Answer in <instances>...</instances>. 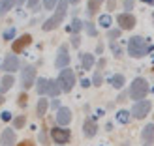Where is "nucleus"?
I'll return each mask as SVG.
<instances>
[{"label": "nucleus", "instance_id": "11", "mask_svg": "<svg viewBox=\"0 0 154 146\" xmlns=\"http://www.w3.org/2000/svg\"><path fill=\"white\" fill-rule=\"evenodd\" d=\"M32 43V36L30 34H23L21 37H17V40H13V43H11V49H13V52H23L28 45Z\"/></svg>", "mask_w": 154, "mask_h": 146}, {"label": "nucleus", "instance_id": "39", "mask_svg": "<svg viewBox=\"0 0 154 146\" xmlns=\"http://www.w3.org/2000/svg\"><path fill=\"white\" fill-rule=\"evenodd\" d=\"M72 45H73V47H79V36H73L72 37Z\"/></svg>", "mask_w": 154, "mask_h": 146}, {"label": "nucleus", "instance_id": "9", "mask_svg": "<svg viewBox=\"0 0 154 146\" xmlns=\"http://www.w3.org/2000/svg\"><path fill=\"white\" fill-rule=\"evenodd\" d=\"M19 70V58L15 55H8L4 60H2V71H6L8 75H11Z\"/></svg>", "mask_w": 154, "mask_h": 146}, {"label": "nucleus", "instance_id": "12", "mask_svg": "<svg viewBox=\"0 0 154 146\" xmlns=\"http://www.w3.org/2000/svg\"><path fill=\"white\" fill-rule=\"evenodd\" d=\"M70 122H72V111L68 109V107H60L57 111V124L60 127H66Z\"/></svg>", "mask_w": 154, "mask_h": 146}, {"label": "nucleus", "instance_id": "26", "mask_svg": "<svg viewBox=\"0 0 154 146\" xmlns=\"http://www.w3.org/2000/svg\"><path fill=\"white\" fill-rule=\"evenodd\" d=\"M130 114H132V112H128V111H119L117 112V122H120V124H128V122H130Z\"/></svg>", "mask_w": 154, "mask_h": 146}, {"label": "nucleus", "instance_id": "27", "mask_svg": "<svg viewBox=\"0 0 154 146\" xmlns=\"http://www.w3.org/2000/svg\"><path fill=\"white\" fill-rule=\"evenodd\" d=\"M15 37V28L11 26V28H8V30H4V34H2V40H6V41H10V40H13Z\"/></svg>", "mask_w": 154, "mask_h": 146}, {"label": "nucleus", "instance_id": "18", "mask_svg": "<svg viewBox=\"0 0 154 146\" xmlns=\"http://www.w3.org/2000/svg\"><path fill=\"white\" fill-rule=\"evenodd\" d=\"M47 88H49V79H43V77H40V79L36 81V92H38V96L47 94Z\"/></svg>", "mask_w": 154, "mask_h": 146}, {"label": "nucleus", "instance_id": "33", "mask_svg": "<svg viewBox=\"0 0 154 146\" xmlns=\"http://www.w3.org/2000/svg\"><path fill=\"white\" fill-rule=\"evenodd\" d=\"M26 99H28V97H26V94H21V96H19V101H17V103H19V107H26Z\"/></svg>", "mask_w": 154, "mask_h": 146}, {"label": "nucleus", "instance_id": "3", "mask_svg": "<svg viewBox=\"0 0 154 146\" xmlns=\"http://www.w3.org/2000/svg\"><path fill=\"white\" fill-rule=\"evenodd\" d=\"M147 94H149V82L143 77L134 79V82L130 84V97L135 99V103H137V101H143Z\"/></svg>", "mask_w": 154, "mask_h": 146}, {"label": "nucleus", "instance_id": "5", "mask_svg": "<svg viewBox=\"0 0 154 146\" xmlns=\"http://www.w3.org/2000/svg\"><path fill=\"white\" fill-rule=\"evenodd\" d=\"M34 82H36V67L34 66H25L21 70V86H23V90L32 88Z\"/></svg>", "mask_w": 154, "mask_h": 146}, {"label": "nucleus", "instance_id": "15", "mask_svg": "<svg viewBox=\"0 0 154 146\" xmlns=\"http://www.w3.org/2000/svg\"><path fill=\"white\" fill-rule=\"evenodd\" d=\"M141 139L147 142V144L154 142V124H149V126H145V127H143V131H141Z\"/></svg>", "mask_w": 154, "mask_h": 146}, {"label": "nucleus", "instance_id": "43", "mask_svg": "<svg viewBox=\"0 0 154 146\" xmlns=\"http://www.w3.org/2000/svg\"><path fill=\"white\" fill-rule=\"evenodd\" d=\"M40 141H42V142H47V137H45V133H40Z\"/></svg>", "mask_w": 154, "mask_h": 146}, {"label": "nucleus", "instance_id": "45", "mask_svg": "<svg viewBox=\"0 0 154 146\" xmlns=\"http://www.w3.org/2000/svg\"><path fill=\"white\" fill-rule=\"evenodd\" d=\"M124 99H126V92H124V94H120V96H119V99H117V101H124Z\"/></svg>", "mask_w": 154, "mask_h": 146}, {"label": "nucleus", "instance_id": "21", "mask_svg": "<svg viewBox=\"0 0 154 146\" xmlns=\"http://www.w3.org/2000/svg\"><path fill=\"white\" fill-rule=\"evenodd\" d=\"M109 84H111L113 88H122V86H124V75L117 73V75L109 77Z\"/></svg>", "mask_w": 154, "mask_h": 146}, {"label": "nucleus", "instance_id": "20", "mask_svg": "<svg viewBox=\"0 0 154 146\" xmlns=\"http://www.w3.org/2000/svg\"><path fill=\"white\" fill-rule=\"evenodd\" d=\"M60 92H62V88H60V84H58V81H51L49 79V88H47V94L51 96V97H57Z\"/></svg>", "mask_w": 154, "mask_h": 146}, {"label": "nucleus", "instance_id": "46", "mask_svg": "<svg viewBox=\"0 0 154 146\" xmlns=\"http://www.w3.org/2000/svg\"><path fill=\"white\" fill-rule=\"evenodd\" d=\"M103 66H105V60L102 58V60H100V62H98V67H103Z\"/></svg>", "mask_w": 154, "mask_h": 146}, {"label": "nucleus", "instance_id": "41", "mask_svg": "<svg viewBox=\"0 0 154 146\" xmlns=\"http://www.w3.org/2000/svg\"><path fill=\"white\" fill-rule=\"evenodd\" d=\"M113 7H115V0H109V4H107V10H109V11H111V10H113Z\"/></svg>", "mask_w": 154, "mask_h": 146}, {"label": "nucleus", "instance_id": "49", "mask_svg": "<svg viewBox=\"0 0 154 146\" xmlns=\"http://www.w3.org/2000/svg\"><path fill=\"white\" fill-rule=\"evenodd\" d=\"M141 2H145V4H154V0H141Z\"/></svg>", "mask_w": 154, "mask_h": 146}, {"label": "nucleus", "instance_id": "38", "mask_svg": "<svg viewBox=\"0 0 154 146\" xmlns=\"http://www.w3.org/2000/svg\"><path fill=\"white\" fill-rule=\"evenodd\" d=\"M51 107H53V109H60V101H58L57 97H55V99L51 101Z\"/></svg>", "mask_w": 154, "mask_h": 146}, {"label": "nucleus", "instance_id": "2", "mask_svg": "<svg viewBox=\"0 0 154 146\" xmlns=\"http://www.w3.org/2000/svg\"><path fill=\"white\" fill-rule=\"evenodd\" d=\"M149 43L145 37L141 36H134V37H130V41H128V55L130 56H134V58H141L145 56L149 52Z\"/></svg>", "mask_w": 154, "mask_h": 146}, {"label": "nucleus", "instance_id": "51", "mask_svg": "<svg viewBox=\"0 0 154 146\" xmlns=\"http://www.w3.org/2000/svg\"><path fill=\"white\" fill-rule=\"evenodd\" d=\"M152 17H154V13H152Z\"/></svg>", "mask_w": 154, "mask_h": 146}, {"label": "nucleus", "instance_id": "4", "mask_svg": "<svg viewBox=\"0 0 154 146\" xmlns=\"http://www.w3.org/2000/svg\"><path fill=\"white\" fill-rule=\"evenodd\" d=\"M57 81L60 84V88H62V92H72V88L75 86V73L70 67H64V70H60Z\"/></svg>", "mask_w": 154, "mask_h": 146}, {"label": "nucleus", "instance_id": "19", "mask_svg": "<svg viewBox=\"0 0 154 146\" xmlns=\"http://www.w3.org/2000/svg\"><path fill=\"white\" fill-rule=\"evenodd\" d=\"M83 26H85V22H83L81 19H77V17H75V19L72 21V25H68V26H66V30H68V32H70V34L77 36V32H79V30H81Z\"/></svg>", "mask_w": 154, "mask_h": 146}, {"label": "nucleus", "instance_id": "24", "mask_svg": "<svg viewBox=\"0 0 154 146\" xmlns=\"http://www.w3.org/2000/svg\"><path fill=\"white\" fill-rule=\"evenodd\" d=\"M47 107H49V103H47V99H40L38 101V105H36V112H38V116H43L45 114V111H47Z\"/></svg>", "mask_w": 154, "mask_h": 146}, {"label": "nucleus", "instance_id": "13", "mask_svg": "<svg viewBox=\"0 0 154 146\" xmlns=\"http://www.w3.org/2000/svg\"><path fill=\"white\" fill-rule=\"evenodd\" d=\"M15 141H17V137H15V131L13 129H4L2 131V137H0V144L2 146H15Z\"/></svg>", "mask_w": 154, "mask_h": 146}, {"label": "nucleus", "instance_id": "29", "mask_svg": "<svg viewBox=\"0 0 154 146\" xmlns=\"http://www.w3.org/2000/svg\"><path fill=\"white\" fill-rule=\"evenodd\" d=\"M60 0H43V7L45 10H55V7L58 6Z\"/></svg>", "mask_w": 154, "mask_h": 146}, {"label": "nucleus", "instance_id": "42", "mask_svg": "<svg viewBox=\"0 0 154 146\" xmlns=\"http://www.w3.org/2000/svg\"><path fill=\"white\" fill-rule=\"evenodd\" d=\"M17 146H32V142H30V141H23V142L17 144Z\"/></svg>", "mask_w": 154, "mask_h": 146}, {"label": "nucleus", "instance_id": "47", "mask_svg": "<svg viewBox=\"0 0 154 146\" xmlns=\"http://www.w3.org/2000/svg\"><path fill=\"white\" fill-rule=\"evenodd\" d=\"M25 2H28V0H17V6L21 7V6H23V4H25Z\"/></svg>", "mask_w": 154, "mask_h": 146}, {"label": "nucleus", "instance_id": "10", "mask_svg": "<svg viewBox=\"0 0 154 146\" xmlns=\"http://www.w3.org/2000/svg\"><path fill=\"white\" fill-rule=\"evenodd\" d=\"M117 22H119V26H120V30H132L134 26H135V17L132 13H119L117 15Z\"/></svg>", "mask_w": 154, "mask_h": 146}, {"label": "nucleus", "instance_id": "25", "mask_svg": "<svg viewBox=\"0 0 154 146\" xmlns=\"http://www.w3.org/2000/svg\"><path fill=\"white\" fill-rule=\"evenodd\" d=\"M98 22H100V26H103V28H111V15L109 13H103V15H100V19H98Z\"/></svg>", "mask_w": 154, "mask_h": 146}, {"label": "nucleus", "instance_id": "36", "mask_svg": "<svg viewBox=\"0 0 154 146\" xmlns=\"http://www.w3.org/2000/svg\"><path fill=\"white\" fill-rule=\"evenodd\" d=\"M132 7H134V0H124V10H132Z\"/></svg>", "mask_w": 154, "mask_h": 146}, {"label": "nucleus", "instance_id": "28", "mask_svg": "<svg viewBox=\"0 0 154 146\" xmlns=\"http://www.w3.org/2000/svg\"><path fill=\"white\" fill-rule=\"evenodd\" d=\"M25 124H26V118H25V116H17V118H13V127H15V129H21Z\"/></svg>", "mask_w": 154, "mask_h": 146}, {"label": "nucleus", "instance_id": "31", "mask_svg": "<svg viewBox=\"0 0 154 146\" xmlns=\"http://www.w3.org/2000/svg\"><path fill=\"white\" fill-rule=\"evenodd\" d=\"M120 36V28H109V32H107V37L109 40H117Z\"/></svg>", "mask_w": 154, "mask_h": 146}, {"label": "nucleus", "instance_id": "22", "mask_svg": "<svg viewBox=\"0 0 154 146\" xmlns=\"http://www.w3.org/2000/svg\"><path fill=\"white\" fill-rule=\"evenodd\" d=\"M102 2H103V0H88V6H87V13L90 15V17H92V15H94V13L100 10V6H102Z\"/></svg>", "mask_w": 154, "mask_h": 146}, {"label": "nucleus", "instance_id": "14", "mask_svg": "<svg viewBox=\"0 0 154 146\" xmlns=\"http://www.w3.org/2000/svg\"><path fill=\"white\" fill-rule=\"evenodd\" d=\"M96 131H98L96 122L92 120V118H87V120H85V124H83V135L90 139V137H94V135H96Z\"/></svg>", "mask_w": 154, "mask_h": 146}, {"label": "nucleus", "instance_id": "32", "mask_svg": "<svg viewBox=\"0 0 154 146\" xmlns=\"http://www.w3.org/2000/svg\"><path fill=\"white\" fill-rule=\"evenodd\" d=\"M92 84H94V86H100V84H102V73L100 71H96L94 77H92Z\"/></svg>", "mask_w": 154, "mask_h": 146}, {"label": "nucleus", "instance_id": "40", "mask_svg": "<svg viewBox=\"0 0 154 146\" xmlns=\"http://www.w3.org/2000/svg\"><path fill=\"white\" fill-rule=\"evenodd\" d=\"M81 86H83V88H88V86H90V81H88V79H81Z\"/></svg>", "mask_w": 154, "mask_h": 146}, {"label": "nucleus", "instance_id": "50", "mask_svg": "<svg viewBox=\"0 0 154 146\" xmlns=\"http://www.w3.org/2000/svg\"><path fill=\"white\" fill-rule=\"evenodd\" d=\"M4 101H6V99H4V96H2V94H0V105H2Z\"/></svg>", "mask_w": 154, "mask_h": 146}, {"label": "nucleus", "instance_id": "30", "mask_svg": "<svg viewBox=\"0 0 154 146\" xmlns=\"http://www.w3.org/2000/svg\"><path fill=\"white\" fill-rule=\"evenodd\" d=\"M85 28H87L88 36H98V30H96V26L92 25V22H85Z\"/></svg>", "mask_w": 154, "mask_h": 146}, {"label": "nucleus", "instance_id": "16", "mask_svg": "<svg viewBox=\"0 0 154 146\" xmlns=\"http://www.w3.org/2000/svg\"><path fill=\"white\" fill-rule=\"evenodd\" d=\"M92 66H94V56H92L90 52H83V55H81V70L87 71V70H90Z\"/></svg>", "mask_w": 154, "mask_h": 146}, {"label": "nucleus", "instance_id": "17", "mask_svg": "<svg viewBox=\"0 0 154 146\" xmlns=\"http://www.w3.org/2000/svg\"><path fill=\"white\" fill-rule=\"evenodd\" d=\"M15 84V79L11 75H4L2 79H0V92H2V94H6L8 90H10L11 86Z\"/></svg>", "mask_w": 154, "mask_h": 146}, {"label": "nucleus", "instance_id": "6", "mask_svg": "<svg viewBox=\"0 0 154 146\" xmlns=\"http://www.w3.org/2000/svg\"><path fill=\"white\" fill-rule=\"evenodd\" d=\"M70 137H72V133H70V129H66V127H53L51 129V139L55 141L57 144H66L68 141H70Z\"/></svg>", "mask_w": 154, "mask_h": 146}, {"label": "nucleus", "instance_id": "37", "mask_svg": "<svg viewBox=\"0 0 154 146\" xmlns=\"http://www.w3.org/2000/svg\"><path fill=\"white\" fill-rule=\"evenodd\" d=\"M111 49H113V52H115V55H117V56H120V47H119V45L111 43Z\"/></svg>", "mask_w": 154, "mask_h": 146}, {"label": "nucleus", "instance_id": "7", "mask_svg": "<svg viewBox=\"0 0 154 146\" xmlns=\"http://www.w3.org/2000/svg\"><path fill=\"white\" fill-rule=\"evenodd\" d=\"M150 111V101H147V99H143V101H137L134 107H132V116L134 118H145Z\"/></svg>", "mask_w": 154, "mask_h": 146}, {"label": "nucleus", "instance_id": "48", "mask_svg": "<svg viewBox=\"0 0 154 146\" xmlns=\"http://www.w3.org/2000/svg\"><path fill=\"white\" fill-rule=\"evenodd\" d=\"M68 2H70V4H79L81 0H68Z\"/></svg>", "mask_w": 154, "mask_h": 146}, {"label": "nucleus", "instance_id": "34", "mask_svg": "<svg viewBox=\"0 0 154 146\" xmlns=\"http://www.w3.org/2000/svg\"><path fill=\"white\" fill-rule=\"evenodd\" d=\"M38 4H40V0H28V2H26V6L30 7V10H36Z\"/></svg>", "mask_w": 154, "mask_h": 146}, {"label": "nucleus", "instance_id": "8", "mask_svg": "<svg viewBox=\"0 0 154 146\" xmlns=\"http://www.w3.org/2000/svg\"><path fill=\"white\" fill-rule=\"evenodd\" d=\"M55 66L58 70H64V67L70 66V55H68V47L66 45H60L58 47V55L55 58Z\"/></svg>", "mask_w": 154, "mask_h": 146}, {"label": "nucleus", "instance_id": "35", "mask_svg": "<svg viewBox=\"0 0 154 146\" xmlns=\"http://www.w3.org/2000/svg\"><path fill=\"white\" fill-rule=\"evenodd\" d=\"M0 118H2L4 122H8V120H11V112H10V111H4L2 114H0Z\"/></svg>", "mask_w": 154, "mask_h": 146}, {"label": "nucleus", "instance_id": "23", "mask_svg": "<svg viewBox=\"0 0 154 146\" xmlns=\"http://www.w3.org/2000/svg\"><path fill=\"white\" fill-rule=\"evenodd\" d=\"M15 4H17V0H0V15L8 13V10H11Z\"/></svg>", "mask_w": 154, "mask_h": 146}, {"label": "nucleus", "instance_id": "44", "mask_svg": "<svg viewBox=\"0 0 154 146\" xmlns=\"http://www.w3.org/2000/svg\"><path fill=\"white\" fill-rule=\"evenodd\" d=\"M102 51H103V45H98V47H96V52H98V55H102Z\"/></svg>", "mask_w": 154, "mask_h": 146}, {"label": "nucleus", "instance_id": "1", "mask_svg": "<svg viewBox=\"0 0 154 146\" xmlns=\"http://www.w3.org/2000/svg\"><path fill=\"white\" fill-rule=\"evenodd\" d=\"M68 0H60L58 2V6L55 7V15L53 17H49L47 21L43 22V30L45 32H49V30H55V28H58V25H62V21H64V17H66V10H68Z\"/></svg>", "mask_w": 154, "mask_h": 146}]
</instances>
